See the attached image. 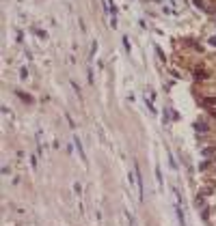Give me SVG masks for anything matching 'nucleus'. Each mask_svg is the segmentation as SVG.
Returning <instances> with one entry per match:
<instances>
[{
    "mask_svg": "<svg viewBox=\"0 0 216 226\" xmlns=\"http://www.w3.org/2000/svg\"><path fill=\"white\" fill-rule=\"evenodd\" d=\"M134 177H136V185H138V198H145V187H143V175H140V166L134 164Z\"/></svg>",
    "mask_w": 216,
    "mask_h": 226,
    "instance_id": "nucleus-1",
    "label": "nucleus"
},
{
    "mask_svg": "<svg viewBox=\"0 0 216 226\" xmlns=\"http://www.w3.org/2000/svg\"><path fill=\"white\" fill-rule=\"evenodd\" d=\"M175 211H177V220H179V224L186 226V218H184V211H182V207H177Z\"/></svg>",
    "mask_w": 216,
    "mask_h": 226,
    "instance_id": "nucleus-2",
    "label": "nucleus"
},
{
    "mask_svg": "<svg viewBox=\"0 0 216 226\" xmlns=\"http://www.w3.org/2000/svg\"><path fill=\"white\" fill-rule=\"evenodd\" d=\"M192 205H195V209H199V207H203V205H205V198H203V196H197Z\"/></svg>",
    "mask_w": 216,
    "mask_h": 226,
    "instance_id": "nucleus-3",
    "label": "nucleus"
},
{
    "mask_svg": "<svg viewBox=\"0 0 216 226\" xmlns=\"http://www.w3.org/2000/svg\"><path fill=\"white\" fill-rule=\"evenodd\" d=\"M76 149H78L80 157H82V162H86V155H85V151H82V144H80V140H78V138H76Z\"/></svg>",
    "mask_w": 216,
    "mask_h": 226,
    "instance_id": "nucleus-4",
    "label": "nucleus"
},
{
    "mask_svg": "<svg viewBox=\"0 0 216 226\" xmlns=\"http://www.w3.org/2000/svg\"><path fill=\"white\" fill-rule=\"evenodd\" d=\"M156 179H158V185H162V172H160V166H156Z\"/></svg>",
    "mask_w": 216,
    "mask_h": 226,
    "instance_id": "nucleus-5",
    "label": "nucleus"
},
{
    "mask_svg": "<svg viewBox=\"0 0 216 226\" xmlns=\"http://www.w3.org/2000/svg\"><path fill=\"white\" fill-rule=\"evenodd\" d=\"M195 129H197V132H201V134H205V132H208V127H205L203 123H197V125H195Z\"/></svg>",
    "mask_w": 216,
    "mask_h": 226,
    "instance_id": "nucleus-6",
    "label": "nucleus"
},
{
    "mask_svg": "<svg viewBox=\"0 0 216 226\" xmlns=\"http://www.w3.org/2000/svg\"><path fill=\"white\" fill-rule=\"evenodd\" d=\"M169 166H171L173 170H177V164H175V157H173L171 153H169Z\"/></svg>",
    "mask_w": 216,
    "mask_h": 226,
    "instance_id": "nucleus-7",
    "label": "nucleus"
},
{
    "mask_svg": "<svg viewBox=\"0 0 216 226\" xmlns=\"http://www.w3.org/2000/svg\"><path fill=\"white\" fill-rule=\"evenodd\" d=\"M201 218H203V220H205V222H208V220H210V209H208V207H205V209H203V213H201Z\"/></svg>",
    "mask_w": 216,
    "mask_h": 226,
    "instance_id": "nucleus-8",
    "label": "nucleus"
},
{
    "mask_svg": "<svg viewBox=\"0 0 216 226\" xmlns=\"http://www.w3.org/2000/svg\"><path fill=\"white\" fill-rule=\"evenodd\" d=\"M208 166H210V162H201V164H199V170H205Z\"/></svg>",
    "mask_w": 216,
    "mask_h": 226,
    "instance_id": "nucleus-9",
    "label": "nucleus"
},
{
    "mask_svg": "<svg viewBox=\"0 0 216 226\" xmlns=\"http://www.w3.org/2000/svg\"><path fill=\"white\" fill-rule=\"evenodd\" d=\"M74 192H76V194H80V192H82V187H80V183H74Z\"/></svg>",
    "mask_w": 216,
    "mask_h": 226,
    "instance_id": "nucleus-10",
    "label": "nucleus"
}]
</instances>
